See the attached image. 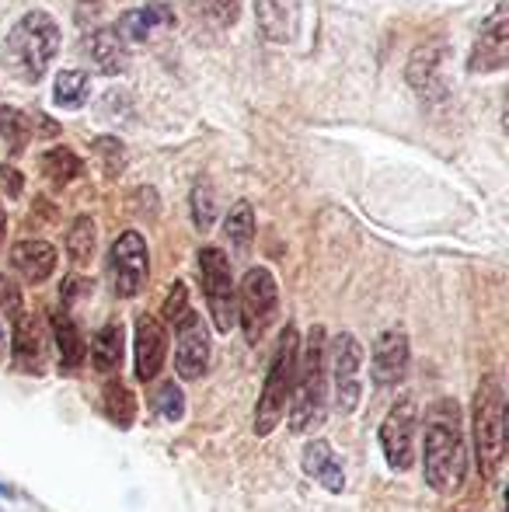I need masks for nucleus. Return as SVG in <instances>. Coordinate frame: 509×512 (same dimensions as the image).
I'll return each instance as SVG.
<instances>
[{
  "label": "nucleus",
  "mask_w": 509,
  "mask_h": 512,
  "mask_svg": "<svg viewBox=\"0 0 509 512\" xmlns=\"http://www.w3.org/2000/svg\"><path fill=\"white\" fill-rule=\"evenodd\" d=\"M7 356V335H4V328H0V359Z\"/></svg>",
  "instance_id": "nucleus-39"
},
{
  "label": "nucleus",
  "mask_w": 509,
  "mask_h": 512,
  "mask_svg": "<svg viewBox=\"0 0 509 512\" xmlns=\"http://www.w3.org/2000/svg\"><path fill=\"white\" fill-rule=\"evenodd\" d=\"M56 262H60V258H56V248L49 241H42V237H25V241H18L11 248L14 272L32 286L46 283V279L56 272Z\"/></svg>",
  "instance_id": "nucleus-17"
},
{
  "label": "nucleus",
  "mask_w": 509,
  "mask_h": 512,
  "mask_svg": "<svg viewBox=\"0 0 509 512\" xmlns=\"http://www.w3.org/2000/svg\"><path fill=\"white\" fill-rule=\"evenodd\" d=\"M4 108H7V102H0V112H4Z\"/></svg>",
  "instance_id": "nucleus-42"
},
{
  "label": "nucleus",
  "mask_w": 509,
  "mask_h": 512,
  "mask_svg": "<svg viewBox=\"0 0 509 512\" xmlns=\"http://www.w3.org/2000/svg\"><path fill=\"white\" fill-rule=\"evenodd\" d=\"M255 21L269 42H290L297 32V0H255Z\"/></svg>",
  "instance_id": "nucleus-23"
},
{
  "label": "nucleus",
  "mask_w": 509,
  "mask_h": 512,
  "mask_svg": "<svg viewBox=\"0 0 509 512\" xmlns=\"http://www.w3.org/2000/svg\"><path fill=\"white\" fill-rule=\"evenodd\" d=\"M4 230H7V213H4V203H0V237H4Z\"/></svg>",
  "instance_id": "nucleus-40"
},
{
  "label": "nucleus",
  "mask_w": 509,
  "mask_h": 512,
  "mask_svg": "<svg viewBox=\"0 0 509 512\" xmlns=\"http://www.w3.org/2000/svg\"><path fill=\"white\" fill-rule=\"evenodd\" d=\"M123 352H126V328L123 321H105L102 328L91 335V366H95L102 377H112V373L123 366Z\"/></svg>",
  "instance_id": "nucleus-22"
},
{
  "label": "nucleus",
  "mask_w": 509,
  "mask_h": 512,
  "mask_svg": "<svg viewBox=\"0 0 509 512\" xmlns=\"http://www.w3.org/2000/svg\"><path fill=\"white\" fill-rule=\"evenodd\" d=\"M0 182L7 185V196H18L21 192V175L14 168H7V164H0Z\"/></svg>",
  "instance_id": "nucleus-38"
},
{
  "label": "nucleus",
  "mask_w": 509,
  "mask_h": 512,
  "mask_svg": "<svg viewBox=\"0 0 509 512\" xmlns=\"http://www.w3.org/2000/svg\"><path fill=\"white\" fill-rule=\"evenodd\" d=\"M150 405H154L157 418H164V422H182L185 418V394L175 380H164V384L154 391V401H150Z\"/></svg>",
  "instance_id": "nucleus-32"
},
{
  "label": "nucleus",
  "mask_w": 509,
  "mask_h": 512,
  "mask_svg": "<svg viewBox=\"0 0 509 512\" xmlns=\"http://www.w3.org/2000/svg\"><path fill=\"white\" fill-rule=\"evenodd\" d=\"M95 244H98V227L91 216H77L67 230V255L74 265H88L95 258Z\"/></svg>",
  "instance_id": "nucleus-25"
},
{
  "label": "nucleus",
  "mask_w": 509,
  "mask_h": 512,
  "mask_svg": "<svg viewBox=\"0 0 509 512\" xmlns=\"http://www.w3.org/2000/svg\"><path fill=\"white\" fill-rule=\"evenodd\" d=\"M471 432H475V460L485 481H496L506 460V387L499 373L482 377L471 408Z\"/></svg>",
  "instance_id": "nucleus-4"
},
{
  "label": "nucleus",
  "mask_w": 509,
  "mask_h": 512,
  "mask_svg": "<svg viewBox=\"0 0 509 512\" xmlns=\"http://www.w3.org/2000/svg\"><path fill=\"white\" fill-rule=\"evenodd\" d=\"M0 495H11V488H7V485H0Z\"/></svg>",
  "instance_id": "nucleus-41"
},
{
  "label": "nucleus",
  "mask_w": 509,
  "mask_h": 512,
  "mask_svg": "<svg viewBox=\"0 0 509 512\" xmlns=\"http://www.w3.org/2000/svg\"><path fill=\"white\" fill-rule=\"evenodd\" d=\"M0 314H7L11 321L21 314V290L7 272H0Z\"/></svg>",
  "instance_id": "nucleus-35"
},
{
  "label": "nucleus",
  "mask_w": 509,
  "mask_h": 512,
  "mask_svg": "<svg viewBox=\"0 0 509 512\" xmlns=\"http://www.w3.org/2000/svg\"><path fill=\"white\" fill-rule=\"evenodd\" d=\"M210 331L196 310L175 324V373L178 380H199L210 366Z\"/></svg>",
  "instance_id": "nucleus-11"
},
{
  "label": "nucleus",
  "mask_w": 509,
  "mask_h": 512,
  "mask_svg": "<svg viewBox=\"0 0 509 512\" xmlns=\"http://www.w3.org/2000/svg\"><path fill=\"white\" fill-rule=\"evenodd\" d=\"M509 63V7L499 4L482 21V32L475 39V49L468 56L471 74H496Z\"/></svg>",
  "instance_id": "nucleus-12"
},
{
  "label": "nucleus",
  "mask_w": 509,
  "mask_h": 512,
  "mask_svg": "<svg viewBox=\"0 0 509 512\" xmlns=\"http://www.w3.org/2000/svg\"><path fill=\"white\" fill-rule=\"evenodd\" d=\"M422 478L436 495H450L464 481V436L457 422V405L440 401L426 415V443H422Z\"/></svg>",
  "instance_id": "nucleus-2"
},
{
  "label": "nucleus",
  "mask_w": 509,
  "mask_h": 512,
  "mask_svg": "<svg viewBox=\"0 0 509 512\" xmlns=\"http://www.w3.org/2000/svg\"><path fill=\"white\" fill-rule=\"evenodd\" d=\"M63 32L49 11H28L14 21L0 46V67L21 84H39L60 56Z\"/></svg>",
  "instance_id": "nucleus-1"
},
{
  "label": "nucleus",
  "mask_w": 509,
  "mask_h": 512,
  "mask_svg": "<svg viewBox=\"0 0 509 512\" xmlns=\"http://www.w3.org/2000/svg\"><path fill=\"white\" fill-rule=\"evenodd\" d=\"M88 95H91V81L84 70H60V74H56V84H53L56 105L74 112V108H81L88 102Z\"/></svg>",
  "instance_id": "nucleus-26"
},
{
  "label": "nucleus",
  "mask_w": 509,
  "mask_h": 512,
  "mask_svg": "<svg viewBox=\"0 0 509 512\" xmlns=\"http://www.w3.org/2000/svg\"><path fill=\"white\" fill-rule=\"evenodd\" d=\"M196 258L199 283H203V297L206 307H210L213 324H217L220 335H231V328L238 324V283H234L231 258L220 248H213V244H206Z\"/></svg>",
  "instance_id": "nucleus-6"
},
{
  "label": "nucleus",
  "mask_w": 509,
  "mask_h": 512,
  "mask_svg": "<svg viewBox=\"0 0 509 512\" xmlns=\"http://www.w3.org/2000/svg\"><path fill=\"white\" fill-rule=\"evenodd\" d=\"M189 310H192L189 307V290H185V283H175L168 290V297H164V310H161L164 321H168L171 328H175V324L182 321V317L189 314Z\"/></svg>",
  "instance_id": "nucleus-34"
},
{
  "label": "nucleus",
  "mask_w": 509,
  "mask_h": 512,
  "mask_svg": "<svg viewBox=\"0 0 509 512\" xmlns=\"http://www.w3.org/2000/svg\"><path fill=\"white\" fill-rule=\"evenodd\" d=\"M84 56L88 63L105 77H119L129 67V46L116 35V28H95L84 39Z\"/></svg>",
  "instance_id": "nucleus-19"
},
{
  "label": "nucleus",
  "mask_w": 509,
  "mask_h": 512,
  "mask_svg": "<svg viewBox=\"0 0 509 512\" xmlns=\"http://www.w3.org/2000/svg\"><path fill=\"white\" fill-rule=\"evenodd\" d=\"M408 363H412V345L401 328H387L377 335L374 352H370V377L377 387H394L405 380Z\"/></svg>",
  "instance_id": "nucleus-15"
},
{
  "label": "nucleus",
  "mask_w": 509,
  "mask_h": 512,
  "mask_svg": "<svg viewBox=\"0 0 509 512\" xmlns=\"http://www.w3.org/2000/svg\"><path fill=\"white\" fill-rule=\"evenodd\" d=\"M49 324H53V342H56V356H60V373L74 377V373L84 366V359H88V342H84L81 328H77V321L67 314V310H56V314L49 317Z\"/></svg>",
  "instance_id": "nucleus-20"
},
{
  "label": "nucleus",
  "mask_w": 509,
  "mask_h": 512,
  "mask_svg": "<svg viewBox=\"0 0 509 512\" xmlns=\"http://www.w3.org/2000/svg\"><path fill=\"white\" fill-rule=\"evenodd\" d=\"M164 359H168V328H164L161 317L154 314H140L133 328V363H136V377L147 384L157 373L164 370Z\"/></svg>",
  "instance_id": "nucleus-14"
},
{
  "label": "nucleus",
  "mask_w": 509,
  "mask_h": 512,
  "mask_svg": "<svg viewBox=\"0 0 509 512\" xmlns=\"http://www.w3.org/2000/svg\"><path fill=\"white\" fill-rule=\"evenodd\" d=\"M279 310V283L265 265H252L245 272L238 286V321L245 331V342L258 345L269 331V324L276 321Z\"/></svg>",
  "instance_id": "nucleus-7"
},
{
  "label": "nucleus",
  "mask_w": 509,
  "mask_h": 512,
  "mask_svg": "<svg viewBox=\"0 0 509 512\" xmlns=\"http://www.w3.org/2000/svg\"><path fill=\"white\" fill-rule=\"evenodd\" d=\"M415 432H419V405L412 398H401L381 422V450L391 471H412Z\"/></svg>",
  "instance_id": "nucleus-10"
},
{
  "label": "nucleus",
  "mask_w": 509,
  "mask_h": 512,
  "mask_svg": "<svg viewBox=\"0 0 509 512\" xmlns=\"http://www.w3.org/2000/svg\"><path fill=\"white\" fill-rule=\"evenodd\" d=\"M300 467H304L307 478L318 481L325 492L339 495L342 488H346V471H342V460H339V453L332 450V443H328V439H311V443L304 446Z\"/></svg>",
  "instance_id": "nucleus-18"
},
{
  "label": "nucleus",
  "mask_w": 509,
  "mask_h": 512,
  "mask_svg": "<svg viewBox=\"0 0 509 512\" xmlns=\"http://www.w3.org/2000/svg\"><path fill=\"white\" fill-rule=\"evenodd\" d=\"M213 220H217V196H213L210 182H199L192 189V223L196 230H210Z\"/></svg>",
  "instance_id": "nucleus-33"
},
{
  "label": "nucleus",
  "mask_w": 509,
  "mask_h": 512,
  "mask_svg": "<svg viewBox=\"0 0 509 512\" xmlns=\"http://www.w3.org/2000/svg\"><path fill=\"white\" fill-rule=\"evenodd\" d=\"M224 234H227V241H231L234 251L252 248V241H255V209H252V203H238L231 213H227Z\"/></svg>",
  "instance_id": "nucleus-27"
},
{
  "label": "nucleus",
  "mask_w": 509,
  "mask_h": 512,
  "mask_svg": "<svg viewBox=\"0 0 509 512\" xmlns=\"http://www.w3.org/2000/svg\"><path fill=\"white\" fill-rule=\"evenodd\" d=\"M192 14L213 28H234L241 18V0H192Z\"/></svg>",
  "instance_id": "nucleus-29"
},
{
  "label": "nucleus",
  "mask_w": 509,
  "mask_h": 512,
  "mask_svg": "<svg viewBox=\"0 0 509 512\" xmlns=\"http://www.w3.org/2000/svg\"><path fill=\"white\" fill-rule=\"evenodd\" d=\"M39 161H42V175H46L53 185H60V189H63V185H70V182H77V178L84 175V161L70 147L46 150Z\"/></svg>",
  "instance_id": "nucleus-24"
},
{
  "label": "nucleus",
  "mask_w": 509,
  "mask_h": 512,
  "mask_svg": "<svg viewBox=\"0 0 509 512\" xmlns=\"http://www.w3.org/2000/svg\"><path fill=\"white\" fill-rule=\"evenodd\" d=\"M175 25V14H171L168 4H147V7H133L119 18L116 25V35L126 42H147L154 39L157 28H171Z\"/></svg>",
  "instance_id": "nucleus-21"
},
{
  "label": "nucleus",
  "mask_w": 509,
  "mask_h": 512,
  "mask_svg": "<svg viewBox=\"0 0 509 512\" xmlns=\"http://www.w3.org/2000/svg\"><path fill=\"white\" fill-rule=\"evenodd\" d=\"M297 352H300V335L293 324H286L276 338V349H272L269 370H265V387L262 398L255 405V432L258 436H269L286 415L293 391V377H297Z\"/></svg>",
  "instance_id": "nucleus-5"
},
{
  "label": "nucleus",
  "mask_w": 509,
  "mask_h": 512,
  "mask_svg": "<svg viewBox=\"0 0 509 512\" xmlns=\"http://www.w3.org/2000/svg\"><path fill=\"white\" fill-rule=\"evenodd\" d=\"M98 14H102V0H77V25L81 28L95 25Z\"/></svg>",
  "instance_id": "nucleus-36"
},
{
  "label": "nucleus",
  "mask_w": 509,
  "mask_h": 512,
  "mask_svg": "<svg viewBox=\"0 0 509 512\" xmlns=\"http://www.w3.org/2000/svg\"><path fill=\"white\" fill-rule=\"evenodd\" d=\"M325 370L332 373L335 408L353 415L363 398V345L353 331H339L332 345H325Z\"/></svg>",
  "instance_id": "nucleus-8"
},
{
  "label": "nucleus",
  "mask_w": 509,
  "mask_h": 512,
  "mask_svg": "<svg viewBox=\"0 0 509 512\" xmlns=\"http://www.w3.org/2000/svg\"><path fill=\"white\" fill-rule=\"evenodd\" d=\"M91 150L98 154V161H102V171L105 178H119L126 168V147L119 136H95L91 140Z\"/></svg>",
  "instance_id": "nucleus-31"
},
{
  "label": "nucleus",
  "mask_w": 509,
  "mask_h": 512,
  "mask_svg": "<svg viewBox=\"0 0 509 512\" xmlns=\"http://www.w3.org/2000/svg\"><path fill=\"white\" fill-rule=\"evenodd\" d=\"M328 370H325V328L314 324L297 352V377L290 391V432L304 436L325 422Z\"/></svg>",
  "instance_id": "nucleus-3"
},
{
  "label": "nucleus",
  "mask_w": 509,
  "mask_h": 512,
  "mask_svg": "<svg viewBox=\"0 0 509 512\" xmlns=\"http://www.w3.org/2000/svg\"><path fill=\"white\" fill-rule=\"evenodd\" d=\"M0 140L11 147V154H18V150L32 140V119H28L25 112H18V108L7 105L4 112H0Z\"/></svg>",
  "instance_id": "nucleus-30"
},
{
  "label": "nucleus",
  "mask_w": 509,
  "mask_h": 512,
  "mask_svg": "<svg viewBox=\"0 0 509 512\" xmlns=\"http://www.w3.org/2000/svg\"><path fill=\"white\" fill-rule=\"evenodd\" d=\"M28 119H32V136H56V133H60V126H56L49 115L35 112V115H28Z\"/></svg>",
  "instance_id": "nucleus-37"
},
{
  "label": "nucleus",
  "mask_w": 509,
  "mask_h": 512,
  "mask_svg": "<svg viewBox=\"0 0 509 512\" xmlns=\"http://www.w3.org/2000/svg\"><path fill=\"white\" fill-rule=\"evenodd\" d=\"M443 60H447V42L443 39H429V42H422V46H415L412 60H408V67H405V77L422 102H443V98H447Z\"/></svg>",
  "instance_id": "nucleus-13"
},
{
  "label": "nucleus",
  "mask_w": 509,
  "mask_h": 512,
  "mask_svg": "<svg viewBox=\"0 0 509 512\" xmlns=\"http://www.w3.org/2000/svg\"><path fill=\"white\" fill-rule=\"evenodd\" d=\"M11 356H14V366L21 373H46V363H49V345H46V335H42V324L35 314H25L21 310L14 317V331H11Z\"/></svg>",
  "instance_id": "nucleus-16"
},
{
  "label": "nucleus",
  "mask_w": 509,
  "mask_h": 512,
  "mask_svg": "<svg viewBox=\"0 0 509 512\" xmlns=\"http://www.w3.org/2000/svg\"><path fill=\"white\" fill-rule=\"evenodd\" d=\"M109 279L119 300H133L150 279V251L140 230H126L109 248Z\"/></svg>",
  "instance_id": "nucleus-9"
},
{
  "label": "nucleus",
  "mask_w": 509,
  "mask_h": 512,
  "mask_svg": "<svg viewBox=\"0 0 509 512\" xmlns=\"http://www.w3.org/2000/svg\"><path fill=\"white\" fill-rule=\"evenodd\" d=\"M105 415H109L112 425H119V429H129V425H133L136 398L123 380H109V384H105Z\"/></svg>",
  "instance_id": "nucleus-28"
}]
</instances>
